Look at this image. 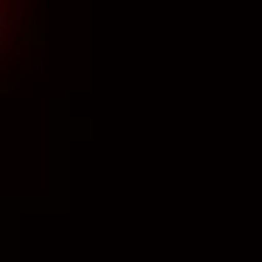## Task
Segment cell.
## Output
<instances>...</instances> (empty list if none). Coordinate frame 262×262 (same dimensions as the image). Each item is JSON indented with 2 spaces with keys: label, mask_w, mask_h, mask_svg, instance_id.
<instances>
[{
  "label": "cell",
  "mask_w": 262,
  "mask_h": 262,
  "mask_svg": "<svg viewBox=\"0 0 262 262\" xmlns=\"http://www.w3.org/2000/svg\"><path fill=\"white\" fill-rule=\"evenodd\" d=\"M0 18H3V0H0Z\"/></svg>",
  "instance_id": "1"
},
{
  "label": "cell",
  "mask_w": 262,
  "mask_h": 262,
  "mask_svg": "<svg viewBox=\"0 0 262 262\" xmlns=\"http://www.w3.org/2000/svg\"><path fill=\"white\" fill-rule=\"evenodd\" d=\"M0 21H3V18H0Z\"/></svg>",
  "instance_id": "2"
}]
</instances>
